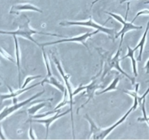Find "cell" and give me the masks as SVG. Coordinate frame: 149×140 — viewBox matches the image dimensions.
<instances>
[{"label": "cell", "instance_id": "obj_1", "mask_svg": "<svg viewBox=\"0 0 149 140\" xmlns=\"http://www.w3.org/2000/svg\"><path fill=\"white\" fill-rule=\"evenodd\" d=\"M133 110H135V109H134L133 106H132V107L130 108V109L123 117H122V118L119 119L116 123L112 125L111 126L108 127V128H100V127L97 126L95 124V123L90 118V117L87 114H86V115H84V118H85L86 120H87V121H88L89 123H90V135L92 136L91 138L93 139H106V136H107L114 128H116L118 125H120L121 123H122L126 120V118L129 116L131 112H132V111Z\"/></svg>", "mask_w": 149, "mask_h": 140}, {"label": "cell", "instance_id": "obj_2", "mask_svg": "<svg viewBox=\"0 0 149 140\" xmlns=\"http://www.w3.org/2000/svg\"><path fill=\"white\" fill-rule=\"evenodd\" d=\"M30 20L26 17V22L22 23L21 25H20L18 27V29H17L16 31L14 32H5V31H1L0 30V34H10V35H15V36H23V37L26 38V39H29V40L31 41L33 43L36 44L38 46H39L40 44L38 43L33 37V34H42V35H48V36H56V37H61V38H66L63 35H59L56 34H51V33H47V32H38V31L34 30L32 28H31L30 25Z\"/></svg>", "mask_w": 149, "mask_h": 140}, {"label": "cell", "instance_id": "obj_3", "mask_svg": "<svg viewBox=\"0 0 149 140\" xmlns=\"http://www.w3.org/2000/svg\"><path fill=\"white\" fill-rule=\"evenodd\" d=\"M122 42H120L119 45V48H118V50L116 52V55L111 58V59L108 60L106 62V64H104V71H103V74H102L101 76V80H103L104 78L105 75L109 72V71H111V69H114L118 70L120 73H122V74H123L124 76L127 77L129 80H130L132 81V84L133 85L135 83V79L131 77L130 76L128 75L125 71L122 69V67L120 66V64H119V62L121 61V58H119V55H120V52H121V48H122Z\"/></svg>", "mask_w": 149, "mask_h": 140}, {"label": "cell", "instance_id": "obj_4", "mask_svg": "<svg viewBox=\"0 0 149 140\" xmlns=\"http://www.w3.org/2000/svg\"><path fill=\"white\" fill-rule=\"evenodd\" d=\"M129 10H130V3H128V4H127V10L126 15H125V19L122 18V16L119 15L114 14V13H110V12H106V13H107L108 15H111L112 18H113L114 19H116V20H118L119 22H120V23H122V25H123V27H122V30H121L119 32H118L117 34L115 36V39H117L118 37L121 36V41H120V42H123L124 36H125V34L127 33V32H130V31H132V30H138V29H143V26H135V25L133 24V23H132V21H131V22L127 21Z\"/></svg>", "mask_w": 149, "mask_h": 140}, {"label": "cell", "instance_id": "obj_5", "mask_svg": "<svg viewBox=\"0 0 149 140\" xmlns=\"http://www.w3.org/2000/svg\"><path fill=\"white\" fill-rule=\"evenodd\" d=\"M53 59L54 62H55V65H56L57 69L59 71V72L61 73V76H62L63 79L65 81V85H66V89L68 90V93L69 94V98H70V113H71V124H72V134H73V138H75V133H74V115H73V105H74V99H73V91H72V88H71V83H70L69 79H70V74H65L64 72L62 66H61V64L60 63V61H58V58L55 56L53 55Z\"/></svg>", "mask_w": 149, "mask_h": 140}, {"label": "cell", "instance_id": "obj_6", "mask_svg": "<svg viewBox=\"0 0 149 140\" xmlns=\"http://www.w3.org/2000/svg\"><path fill=\"white\" fill-rule=\"evenodd\" d=\"M100 81H101V80H100ZM100 81H99L98 80H93V82H91L90 84L87 85H83L82 84H81L79 85V86L74 91H73V96H75V95L78 94L79 93H80L81 91H83V90H86V92H87V93H86L85 95L87 97V102H86L85 103L83 104L79 108H78V109H77V114L79 113V111L80 109L84 107V106H85L92 99H93L96 90H98V89L100 88H103V85L101 84V82Z\"/></svg>", "mask_w": 149, "mask_h": 140}, {"label": "cell", "instance_id": "obj_7", "mask_svg": "<svg viewBox=\"0 0 149 140\" xmlns=\"http://www.w3.org/2000/svg\"><path fill=\"white\" fill-rule=\"evenodd\" d=\"M61 26H87V27L93 28V29H95L96 30H99L100 32L106 33L109 35L110 37L113 36L114 35V29H109V28L104 27V26L99 25L96 22H95L93 20V18L90 17L88 20H85V21H62L59 23Z\"/></svg>", "mask_w": 149, "mask_h": 140}, {"label": "cell", "instance_id": "obj_8", "mask_svg": "<svg viewBox=\"0 0 149 140\" xmlns=\"http://www.w3.org/2000/svg\"><path fill=\"white\" fill-rule=\"evenodd\" d=\"M100 32L99 30H96L95 32H92V33H89V32H86L84 34H81L80 36H77L76 37H72V38H64V39H61V40H58L55 41V42H46V43H42L39 45V47H45L47 46V45H55V44H59V43H63V42H79V43H81L82 45H84L85 48H87V50H89L88 45L86 43V41L88 38L91 37L93 35L95 34L98 33Z\"/></svg>", "mask_w": 149, "mask_h": 140}, {"label": "cell", "instance_id": "obj_9", "mask_svg": "<svg viewBox=\"0 0 149 140\" xmlns=\"http://www.w3.org/2000/svg\"><path fill=\"white\" fill-rule=\"evenodd\" d=\"M44 93H45V90H43L42 91H41V92H39V93H37L36 94H35L34 96H31V98H29V99L23 101V102H20V103L14 104L13 106H9V107L8 106L5 107L4 109H3L2 112L0 113V121L4 119L5 118H7L8 115H11V114L13 113V112H14L15 111L17 110L18 109L21 108L22 106H25V105H27L28 104H30V102H31L33 100H34V99H37L38 97H39V96H42Z\"/></svg>", "mask_w": 149, "mask_h": 140}, {"label": "cell", "instance_id": "obj_10", "mask_svg": "<svg viewBox=\"0 0 149 140\" xmlns=\"http://www.w3.org/2000/svg\"><path fill=\"white\" fill-rule=\"evenodd\" d=\"M70 112V109L68 110L65 111L64 112H61V109L59 110L58 112H57L55 113V115L52 117H49V118H47V119H34V118H31V119L29 120V122H31V123H42L44 124L46 128V139H47L48 137V134H49V126H50L51 124L55 121L56 120H58V118H61V117H63L64 115H67L68 113Z\"/></svg>", "mask_w": 149, "mask_h": 140}, {"label": "cell", "instance_id": "obj_11", "mask_svg": "<svg viewBox=\"0 0 149 140\" xmlns=\"http://www.w3.org/2000/svg\"><path fill=\"white\" fill-rule=\"evenodd\" d=\"M39 85H41V82H39V83H36V84L30 86V87L25 88H19V90H15V91H13V90H12L11 88H10V86H8L7 85V87H8L9 89H10V93H7V94H0V104H1V102H2L4 100H5V99H10V98L13 99V98H14V97H17V96L20 95V94H21V93H24V92L27 91V90H30V89L33 88H35V87H36V86Z\"/></svg>", "mask_w": 149, "mask_h": 140}, {"label": "cell", "instance_id": "obj_12", "mask_svg": "<svg viewBox=\"0 0 149 140\" xmlns=\"http://www.w3.org/2000/svg\"><path fill=\"white\" fill-rule=\"evenodd\" d=\"M23 10H31V11L37 12L42 13V10L36 7V6L31 4H20L17 5H13L10 10V13H17V11H23Z\"/></svg>", "mask_w": 149, "mask_h": 140}, {"label": "cell", "instance_id": "obj_13", "mask_svg": "<svg viewBox=\"0 0 149 140\" xmlns=\"http://www.w3.org/2000/svg\"><path fill=\"white\" fill-rule=\"evenodd\" d=\"M45 83H47V84L55 86L56 88L59 89V90L62 92H64L65 90V88L64 87L63 85L61 84V82L58 81L55 77H52V76H51V77H47L46 78H45L42 82H41V85H43Z\"/></svg>", "mask_w": 149, "mask_h": 140}, {"label": "cell", "instance_id": "obj_14", "mask_svg": "<svg viewBox=\"0 0 149 140\" xmlns=\"http://www.w3.org/2000/svg\"><path fill=\"white\" fill-rule=\"evenodd\" d=\"M15 40V56H16V64H17V71H18V85L19 88H21L20 85V48H19L18 42H17V39L15 35L13 36Z\"/></svg>", "mask_w": 149, "mask_h": 140}, {"label": "cell", "instance_id": "obj_15", "mask_svg": "<svg viewBox=\"0 0 149 140\" xmlns=\"http://www.w3.org/2000/svg\"><path fill=\"white\" fill-rule=\"evenodd\" d=\"M148 29H149V20L147 23V26H146V29L145 32H144L143 35V37L141 38V41L139 42V43L137 45V46L135 47L134 49L135 50H137L138 48H140V52H139V55L138 57V60L139 61H141V58H142V54H143V51L144 49V46H145V44H146V36H147V34H148Z\"/></svg>", "mask_w": 149, "mask_h": 140}, {"label": "cell", "instance_id": "obj_16", "mask_svg": "<svg viewBox=\"0 0 149 140\" xmlns=\"http://www.w3.org/2000/svg\"><path fill=\"white\" fill-rule=\"evenodd\" d=\"M127 50L128 52L126 55L123 57L122 58H121V60H123L126 58H130L132 61V70H133V73L135 74V77L138 76V70H137V64H136V60H135V56H134V53L136 50H135V49H132L129 45H127Z\"/></svg>", "mask_w": 149, "mask_h": 140}, {"label": "cell", "instance_id": "obj_17", "mask_svg": "<svg viewBox=\"0 0 149 140\" xmlns=\"http://www.w3.org/2000/svg\"><path fill=\"white\" fill-rule=\"evenodd\" d=\"M119 80H120V77H116L113 79V81L111 82L110 85L108 86L107 88H106L105 89H103L102 91L100 92H97V93H95L96 95H100V94H103V93H106V92H109V91H111V90H118L117 88V85L119 84Z\"/></svg>", "mask_w": 149, "mask_h": 140}, {"label": "cell", "instance_id": "obj_18", "mask_svg": "<svg viewBox=\"0 0 149 140\" xmlns=\"http://www.w3.org/2000/svg\"><path fill=\"white\" fill-rule=\"evenodd\" d=\"M47 102L48 101H45V102H42V103L37 104L31 106L30 108H29V109H27V112L28 113H29V115H30V116L34 115V114L36 113L38 111L42 109V108H44L45 106H46V105L47 104Z\"/></svg>", "mask_w": 149, "mask_h": 140}, {"label": "cell", "instance_id": "obj_19", "mask_svg": "<svg viewBox=\"0 0 149 140\" xmlns=\"http://www.w3.org/2000/svg\"><path fill=\"white\" fill-rule=\"evenodd\" d=\"M42 54H43V58H44V61H45V66H46V69H47V77H51V76H52V71H51V66H50V64H49V58H48L46 52H45V49H44V47H42Z\"/></svg>", "mask_w": 149, "mask_h": 140}, {"label": "cell", "instance_id": "obj_20", "mask_svg": "<svg viewBox=\"0 0 149 140\" xmlns=\"http://www.w3.org/2000/svg\"><path fill=\"white\" fill-rule=\"evenodd\" d=\"M70 104V98H69V94L68 93V90L67 89L65 88V91H64V96H63V99L62 100V102H60L59 104H58V106H56V107L54 109H61V107H63L65 105L68 104Z\"/></svg>", "mask_w": 149, "mask_h": 140}, {"label": "cell", "instance_id": "obj_21", "mask_svg": "<svg viewBox=\"0 0 149 140\" xmlns=\"http://www.w3.org/2000/svg\"><path fill=\"white\" fill-rule=\"evenodd\" d=\"M42 77V75L29 76V77H27L26 78V80H25V81H24V83H23V85L21 86V88H25L26 87V85H27L29 83H31L32 80H36V79H38V78H41Z\"/></svg>", "mask_w": 149, "mask_h": 140}, {"label": "cell", "instance_id": "obj_22", "mask_svg": "<svg viewBox=\"0 0 149 140\" xmlns=\"http://www.w3.org/2000/svg\"><path fill=\"white\" fill-rule=\"evenodd\" d=\"M59 110H61V109H58V111H57V109H54L53 111H51V112H47V113H44V114H40V115H31V116H30L31 118H34V119H39V118H44V117H47L48 116V115H51V114L52 113H56L57 112H58Z\"/></svg>", "mask_w": 149, "mask_h": 140}, {"label": "cell", "instance_id": "obj_23", "mask_svg": "<svg viewBox=\"0 0 149 140\" xmlns=\"http://www.w3.org/2000/svg\"><path fill=\"white\" fill-rule=\"evenodd\" d=\"M0 53L1 54V55H2L4 58H7V59H8L9 61H12V62H14L15 61L13 57H12L10 54H8V52H6L4 49H1V48H0Z\"/></svg>", "mask_w": 149, "mask_h": 140}, {"label": "cell", "instance_id": "obj_24", "mask_svg": "<svg viewBox=\"0 0 149 140\" xmlns=\"http://www.w3.org/2000/svg\"><path fill=\"white\" fill-rule=\"evenodd\" d=\"M29 138L31 139H36V136H35V133L33 130V127H32L31 125V122H30V128H29Z\"/></svg>", "mask_w": 149, "mask_h": 140}, {"label": "cell", "instance_id": "obj_25", "mask_svg": "<svg viewBox=\"0 0 149 140\" xmlns=\"http://www.w3.org/2000/svg\"><path fill=\"white\" fill-rule=\"evenodd\" d=\"M141 15H149V10H141V11L138 12V13H137L136 15H135V18L132 20V23H134V22H135V20L138 18V16Z\"/></svg>", "mask_w": 149, "mask_h": 140}, {"label": "cell", "instance_id": "obj_26", "mask_svg": "<svg viewBox=\"0 0 149 140\" xmlns=\"http://www.w3.org/2000/svg\"><path fill=\"white\" fill-rule=\"evenodd\" d=\"M148 93H149V88L147 89L146 91L144 93V94L142 96H141V97H138V104H139V105L142 104V102L144 100V99H146V97L147 95L148 94Z\"/></svg>", "mask_w": 149, "mask_h": 140}, {"label": "cell", "instance_id": "obj_27", "mask_svg": "<svg viewBox=\"0 0 149 140\" xmlns=\"http://www.w3.org/2000/svg\"><path fill=\"white\" fill-rule=\"evenodd\" d=\"M145 68H146V69L147 74H149V59L146 62V66H145Z\"/></svg>", "mask_w": 149, "mask_h": 140}, {"label": "cell", "instance_id": "obj_28", "mask_svg": "<svg viewBox=\"0 0 149 140\" xmlns=\"http://www.w3.org/2000/svg\"><path fill=\"white\" fill-rule=\"evenodd\" d=\"M0 139H6V137L4 136V134H3L2 131H1V124H0Z\"/></svg>", "mask_w": 149, "mask_h": 140}, {"label": "cell", "instance_id": "obj_29", "mask_svg": "<svg viewBox=\"0 0 149 140\" xmlns=\"http://www.w3.org/2000/svg\"><path fill=\"white\" fill-rule=\"evenodd\" d=\"M130 1V0H121V1H120V4H122V3L125 2V1Z\"/></svg>", "mask_w": 149, "mask_h": 140}, {"label": "cell", "instance_id": "obj_30", "mask_svg": "<svg viewBox=\"0 0 149 140\" xmlns=\"http://www.w3.org/2000/svg\"><path fill=\"white\" fill-rule=\"evenodd\" d=\"M146 122L148 124V125H149V117H148V118H147V119L146 120Z\"/></svg>", "mask_w": 149, "mask_h": 140}, {"label": "cell", "instance_id": "obj_31", "mask_svg": "<svg viewBox=\"0 0 149 140\" xmlns=\"http://www.w3.org/2000/svg\"><path fill=\"white\" fill-rule=\"evenodd\" d=\"M144 4H149V1H146V2H144Z\"/></svg>", "mask_w": 149, "mask_h": 140}, {"label": "cell", "instance_id": "obj_32", "mask_svg": "<svg viewBox=\"0 0 149 140\" xmlns=\"http://www.w3.org/2000/svg\"><path fill=\"white\" fill-rule=\"evenodd\" d=\"M148 52H149V50H148Z\"/></svg>", "mask_w": 149, "mask_h": 140}]
</instances>
